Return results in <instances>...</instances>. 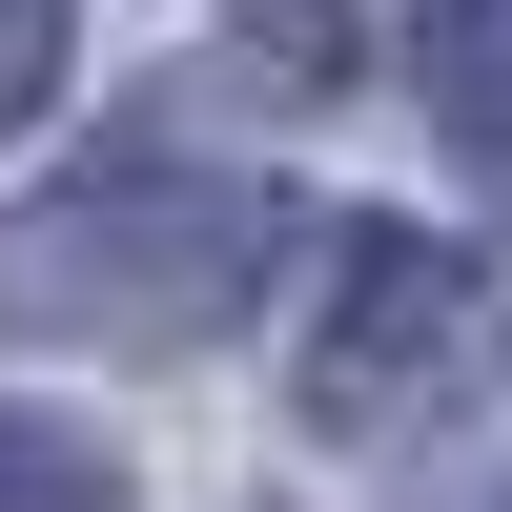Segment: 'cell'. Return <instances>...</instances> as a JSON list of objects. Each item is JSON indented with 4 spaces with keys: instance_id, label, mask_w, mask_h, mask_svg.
Returning a JSON list of instances; mask_svg holds the SVG:
<instances>
[{
    "instance_id": "cell-5",
    "label": "cell",
    "mask_w": 512,
    "mask_h": 512,
    "mask_svg": "<svg viewBox=\"0 0 512 512\" xmlns=\"http://www.w3.org/2000/svg\"><path fill=\"white\" fill-rule=\"evenodd\" d=\"M246 62H287V82H349V62H369V0H246Z\"/></svg>"
},
{
    "instance_id": "cell-2",
    "label": "cell",
    "mask_w": 512,
    "mask_h": 512,
    "mask_svg": "<svg viewBox=\"0 0 512 512\" xmlns=\"http://www.w3.org/2000/svg\"><path fill=\"white\" fill-rule=\"evenodd\" d=\"M472 246L431 226H328L308 267V431H410L431 410V369H472Z\"/></svg>"
},
{
    "instance_id": "cell-4",
    "label": "cell",
    "mask_w": 512,
    "mask_h": 512,
    "mask_svg": "<svg viewBox=\"0 0 512 512\" xmlns=\"http://www.w3.org/2000/svg\"><path fill=\"white\" fill-rule=\"evenodd\" d=\"M0 512H144V492H123V451H103V431L0 410Z\"/></svg>"
},
{
    "instance_id": "cell-3",
    "label": "cell",
    "mask_w": 512,
    "mask_h": 512,
    "mask_svg": "<svg viewBox=\"0 0 512 512\" xmlns=\"http://www.w3.org/2000/svg\"><path fill=\"white\" fill-rule=\"evenodd\" d=\"M431 123H451V164L512 205V0H451L431 21Z\"/></svg>"
},
{
    "instance_id": "cell-6",
    "label": "cell",
    "mask_w": 512,
    "mask_h": 512,
    "mask_svg": "<svg viewBox=\"0 0 512 512\" xmlns=\"http://www.w3.org/2000/svg\"><path fill=\"white\" fill-rule=\"evenodd\" d=\"M62 103V0H0V123Z\"/></svg>"
},
{
    "instance_id": "cell-1",
    "label": "cell",
    "mask_w": 512,
    "mask_h": 512,
    "mask_svg": "<svg viewBox=\"0 0 512 512\" xmlns=\"http://www.w3.org/2000/svg\"><path fill=\"white\" fill-rule=\"evenodd\" d=\"M267 185L185 144H123V164H62L41 205H0V328L21 349H205V328L267 287Z\"/></svg>"
}]
</instances>
